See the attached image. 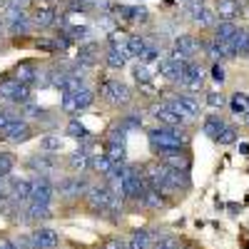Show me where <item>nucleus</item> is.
I'll return each mask as SVG.
<instances>
[{
	"label": "nucleus",
	"instance_id": "obj_30",
	"mask_svg": "<svg viewBox=\"0 0 249 249\" xmlns=\"http://www.w3.org/2000/svg\"><path fill=\"white\" fill-rule=\"evenodd\" d=\"M33 28V18L30 15H20V18H15V20H10V23H8V30L13 33V35H18V33H28Z\"/></svg>",
	"mask_w": 249,
	"mask_h": 249
},
{
	"label": "nucleus",
	"instance_id": "obj_35",
	"mask_svg": "<svg viewBox=\"0 0 249 249\" xmlns=\"http://www.w3.org/2000/svg\"><path fill=\"white\" fill-rule=\"evenodd\" d=\"M70 167H72V170H85V167H90V155H88L85 150L72 152V155H70Z\"/></svg>",
	"mask_w": 249,
	"mask_h": 249
},
{
	"label": "nucleus",
	"instance_id": "obj_39",
	"mask_svg": "<svg viewBox=\"0 0 249 249\" xmlns=\"http://www.w3.org/2000/svg\"><path fill=\"white\" fill-rule=\"evenodd\" d=\"M137 60L147 62V65H150V62H160V48H157V45H152V43H147V45H144V50L140 53V57H137Z\"/></svg>",
	"mask_w": 249,
	"mask_h": 249
},
{
	"label": "nucleus",
	"instance_id": "obj_46",
	"mask_svg": "<svg viewBox=\"0 0 249 249\" xmlns=\"http://www.w3.org/2000/svg\"><path fill=\"white\" fill-rule=\"evenodd\" d=\"M207 105L217 110V107L227 105V97H224V95H219V92H207Z\"/></svg>",
	"mask_w": 249,
	"mask_h": 249
},
{
	"label": "nucleus",
	"instance_id": "obj_12",
	"mask_svg": "<svg viewBox=\"0 0 249 249\" xmlns=\"http://www.w3.org/2000/svg\"><path fill=\"white\" fill-rule=\"evenodd\" d=\"M53 197V184L45 179V177H40L33 182V192H30V202H37V204H48Z\"/></svg>",
	"mask_w": 249,
	"mask_h": 249
},
{
	"label": "nucleus",
	"instance_id": "obj_26",
	"mask_svg": "<svg viewBox=\"0 0 249 249\" xmlns=\"http://www.w3.org/2000/svg\"><path fill=\"white\" fill-rule=\"evenodd\" d=\"M234 33H237V25L232 23V20H222V23L214 28V40H219V43H232Z\"/></svg>",
	"mask_w": 249,
	"mask_h": 249
},
{
	"label": "nucleus",
	"instance_id": "obj_33",
	"mask_svg": "<svg viewBox=\"0 0 249 249\" xmlns=\"http://www.w3.org/2000/svg\"><path fill=\"white\" fill-rule=\"evenodd\" d=\"M144 45H147V40H144L142 35H127V53H130V57H140Z\"/></svg>",
	"mask_w": 249,
	"mask_h": 249
},
{
	"label": "nucleus",
	"instance_id": "obj_16",
	"mask_svg": "<svg viewBox=\"0 0 249 249\" xmlns=\"http://www.w3.org/2000/svg\"><path fill=\"white\" fill-rule=\"evenodd\" d=\"M37 75H40V70L33 65V62H20V65L15 68V80H20L23 85H35L37 82Z\"/></svg>",
	"mask_w": 249,
	"mask_h": 249
},
{
	"label": "nucleus",
	"instance_id": "obj_21",
	"mask_svg": "<svg viewBox=\"0 0 249 249\" xmlns=\"http://www.w3.org/2000/svg\"><path fill=\"white\" fill-rule=\"evenodd\" d=\"M230 53L234 55H249V33L247 30H237L232 43H230Z\"/></svg>",
	"mask_w": 249,
	"mask_h": 249
},
{
	"label": "nucleus",
	"instance_id": "obj_11",
	"mask_svg": "<svg viewBox=\"0 0 249 249\" xmlns=\"http://www.w3.org/2000/svg\"><path fill=\"white\" fill-rule=\"evenodd\" d=\"M57 190H60L62 197H77V195H82V192H88L90 187H88V182L82 179V177H68V179L60 182Z\"/></svg>",
	"mask_w": 249,
	"mask_h": 249
},
{
	"label": "nucleus",
	"instance_id": "obj_7",
	"mask_svg": "<svg viewBox=\"0 0 249 249\" xmlns=\"http://www.w3.org/2000/svg\"><path fill=\"white\" fill-rule=\"evenodd\" d=\"M162 157V162L167 164V167L172 170H190V157H187V152L179 147V150H160L157 152Z\"/></svg>",
	"mask_w": 249,
	"mask_h": 249
},
{
	"label": "nucleus",
	"instance_id": "obj_38",
	"mask_svg": "<svg viewBox=\"0 0 249 249\" xmlns=\"http://www.w3.org/2000/svg\"><path fill=\"white\" fill-rule=\"evenodd\" d=\"M142 204H144V207H152V210H160V207H164V199L160 197L157 190H152V187H150L147 195L142 197Z\"/></svg>",
	"mask_w": 249,
	"mask_h": 249
},
{
	"label": "nucleus",
	"instance_id": "obj_44",
	"mask_svg": "<svg viewBox=\"0 0 249 249\" xmlns=\"http://www.w3.org/2000/svg\"><path fill=\"white\" fill-rule=\"evenodd\" d=\"M234 140H237V130H234V127H230V124H227V127L219 132V137H217V142H219V144H232Z\"/></svg>",
	"mask_w": 249,
	"mask_h": 249
},
{
	"label": "nucleus",
	"instance_id": "obj_13",
	"mask_svg": "<svg viewBox=\"0 0 249 249\" xmlns=\"http://www.w3.org/2000/svg\"><path fill=\"white\" fill-rule=\"evenodd\" d=\"M30 239H33L35 249H53V247H57V242H60V237H57L55 230H35V232L30 234Z\"/></svg>",
	"mask_w": 249,
	"mask_h": 249
},
{
	"label": "nucleus",
	"instance_id": "obj_45",
	"mask_svg": "<svg viewBox=\"0 0 249 249\" xmlns=\"http://www.w3.org/2000/svg\"><path fill=\"white\" fill-rule=\"evenodd\" d=\"M13 167H15V157L3 152V155H0V175H8Z\"/></svg>",
	"mask_w": 249,
	"mask_h": 249
},
{
	"label": "nucleus",
	"instance_id": "obj_23",
	"mask_svg": "<svg viewBox=\"0 0 249 249\" xmlns=\"http://www.w3.org/2000/svg\"><path fill=\"white\" fill-rule=\"evenodd\" d=\"M30 192H33V182H28V179H20V182H15L13 184V190H10V199H15V202H30Z\"/></svg>",
	"mask_w": 249,
	"mask_h": 249
},
{
	"label": "nucleus",
	"instance_id": "obj_8",
	"mask_svg": "<svg viewBox=\"0 0 249 249\" xmlns=\"http://www.w3.org/2000/svg\"><path fill=\"white\" fill-rule=\"evenodd\" d=\"M3 137H5L8 142H15V144H18V142H25V140H30V137H33V127H30V124H28L25 120H20V117H18V120L10 124V127L5 130V135H3Z\"/></svg>",
	"mask_w": 249,
	"mask_h": 249
},
{
	"label": "nucleus",
	"instance_id": "obj_5",
	"mask_svg": "<svg viewBox=\"0 0 249 249\" xmlns=\"http://www.w3.org/2000/svg\"><path fill=\"white\" fill-rule=\"evenodd\" d=\"M167 105L187 122V120H192L197 112H199V100L195 95H177L172 100H167Z\"/></svg>",
	"mask_w": 249,
	"mask_h": 249
},
{
	"label": "nucleus",
	"instance_id": "obj_50",
	"mask_svg": "<svg viewBox=\"0 0 249 249\" xmlns=\"http://www.w3.org/2000/svg\"><path fill=\"white\" fill-rule=\"evenodd\" d=\"M102 249H124V242L122 239H107Z\"/></svg>",
	"mask_w": 249,
	"mask_h": 249
},
{
	"label": "nucleus",
	"instance_id": "obj_41",
	"mask_svg": "<svg viewBox=\"0 0 249 249\" xmlns=\"http://www.w3.org/2000/svg\"><path fill=\"white\" fill-rule=\"evenodd\" d=\"M62 110H65L68 115L80 112V110H77V97H75V92H62Z\"/></svg>",
	"mask_w": 249,
	"mask_h": 249
},
{
	"label": "nucleus",
	"instance_id": "obj_22",
	"mask_svg": "<svg viewBox=\"0 0 249 249\" xmlns=\"http://www.w3.org/2000/svg\"><path fill=\"white\" fill-rule=\"evenodd\" d=\"M224 127H227V124H224V120H222L219 115H210V117L204 120V124H202V132H204L207 137L217 140V137H219V132H222Z\"/></svg>",
	"mask_w": 249,
	"mask_h": 249
},
{
	"label": "nucleus",
	"instance_id": "obj_52",
	"mask_svg": "<svg viewBox=\"0 0 249 249\" xmlns=\"http://www.w3.org/2000/svg\"><path fill=\"white\" fill-rule=\"evenodd\" d=\"M5 197H8V195H5V192H3V187H0V202H3V199H5Z\"/></svg>",
	"mask_w": 249,
	"mask_h": 249
},
{
	"label": "nucleus",
	"instance_id": "obj_27",
	"mask_svg": "<svg viewBox=\"0 0 249 249\" xmlns=\"http://www.w3.org/2000/svg\"><path fill=\"white\" fill-rule=\"evenodd\" d=\"M230 107H232V112H234L237 117H242V120H244V115L249 112V95L237 92V95L230 100Z\"/></svg>",
	"mask_w": 249,
	"mask_h": 249
},
{
	"label": "nucleus",
	"instance_id": "obj_47",
	"mask_svg": "<svg viewBox=\"0 0 249 249\" xmlns=\"http://www.w3.org/2000/svg\"><path fill=\"white\" fill-rule=\"evenodd\" d=\"M15 120H18L15 112H0V135H5V130L10 127Z\"/></svg>",
	"mask_w": 249,
	"mask_h": 249
},
{
	"label": "nucleus",
	"instance_id": "obj_15",
	"mask_svg": "<svg viewBox=\"0 0 249 249\" xmlns=\"http://www.w3.org/2000/svg\"><path fill=\"white\" fill-rule=\"evenodd\" d=\"M127 57H130L127 45H122V48L110 45V50H107V55H105V62H107V68L120 70V68H124V62H127Z\"/></svg>",
	"mask_w": 249,
	"mask_h": 249
},
{
	"label": "nucleus",
	"instance_id": "obj_51",
	"mask_svg": "<svg viewBox=\"0 0 249 249\" xmlns=\"http://www.w3.org/2000/svg\"><path fill=\"white\" fill-rule=\"evenodd\" d=\"M0 249H15V247H13L8 239H0Z\"/></svg>",
	"mask_w": 249,
	"mask_h": 249
},
{
	"label": "nucleus",
	"instance_id": "obj_14",
	"mask_svg": "<svg viewBox=\"0 0 249 249\" xmlns=\"http://www.w3.org/2000/svg\"><path fill=\"white\" fill-rule=\"evenodd\" d=\"M197 50H199V43H197L192 35H179V37L175 40V53L184 55L187 60H192V57L197 55Z\"/></svg>",
	"mask_w": 249,
	"mask_h": 249
},
{
	"label": "nucleus",
	"instance_id": "obj_20",
	"mask_svg": "<svg viewBox=\"0 0 249 249\" xmlns=\"http://www.w3.org/2000/svg\"><path fill=\"white\" fill-rule=\"evenodd\" d=\"M30 167L33 170H40V172H50V170H55L57 167V160H55V155L53 152H45V155H35V157H30Z\"/></svg>",
	"mask_w": 249,
	"mask_h": 249
},
{
	"label": "nucleus",
	"instance_id": "obj_43",
	"mask_svg": "<svg viewBox=\"0 0 249 249\" xmlns=\"http://www.w3.org/2000/svg\"><path fill=\"white\" fill-rule=\"evenodd\" d=\"M120 122H122L124 127L130 130V132H132V130H140V127H142V117H140L137 112H130V115H124V117H122Z\"/></svg>",
	"mask_w": 249,
	"mask_h": 249
},
{
	"label": "nucleus",
	"instance_id": "obj_17",
	"mask_svg": "<svg viewBox=\"0 0 249 249\" xmlns=\"http://www.w3.org/2000/svg\"><path fill=\"white\" fill-rule=\"evenodd\" d=\"M190 15H192V20L197 25H202V28H210V25H214L217 23V13L212 10V8H207L204 3L202 5H197L195 10H190Z\"/></svg>",
	"mask_w": 249,
	"mask_h": 249
},
{
	"label": "nucleus",
	"instance_id": "obj_9",
	"mask_svg": "<svg viewBox=\"0 0 249 249\" xmlns=\"http://www.w3.org/2000/svg\"><path fill=\"white\" fill-rule=\"evenodd\" d=\"M152 115L162 122V124H167V127H179V124H184V120L167 105V102H160V105L152 107Z\"/></svg>",
	"mask_w": 249,
	"mask_h": 249
},
{
	"label": "nucleus",
	"instance_id": "obj_48",
	"mask_svg": "<svg viewBox=\"0 0 249 249\" xmlns=\"http://www.w3.org/2000/svg\"><path fill=\"white\" fill-rule=\"evenodd\" d=\"M68 33H70V37H75V40H82V37H88V28L85 25H80V28H68Z\"/></svg>",
	"mask_w": 249,
	"mask_h": 249
},
{
	"label": "nucleus",
	"instance_id": "obj_53",
	"mask_svg": "<svg viewBox=\"0 0 249 249\" xmlns=\"http://www.w3.org/2000/svg\"><path fill=\"white\" fill-rule=\"evenodd\" d=\"M244 122H247V124H249V112H247V115H244Z\"/></svg>",
	"mask_w": 249,
	"mask_h": 249
},
{
	"label": "nucleus",
	"instance_id": "obj_29",
	"mask_svg": "<svg viewBox=\"0 0 249 249\" xmlns=\"http://www.w3.org/2000/svg\"><path fill=\"white\" fill-rule=\"evenodd\" d=\"M150 247H152V234L144 232V230L135 232L132 239H130V244H127V249H150Z\"/></svg>",
	"mask_w": 249,
	"mask_h": 249
},
{
	"label": "nucleus",
	"instance_id": "obj_6",
	"mask_svg": "<svg viewBox=\"0 0 249 249\" xmlns=\"http://www.w3.org/2000/svg\"><path fill=\"white\" fill-rule=\"evenodd\" d=\"M182 85L187 88V90H199L202 88V82H204V77H202V68L197 65L195 60H187V65H184V70H182Z\"/></svg>",
	"mask_w": 249,
	"mask_h": 249
},
{
	"label": "nucleus",
	"instance_id": "obj_19",
	"mask_svg": "<svg viewBox=\"0 0 249 249\" xmlns=\"http://www.w3.org/2000/svg\"><path fill=\"white\" fill-rule=\"evenodd\" d=\"M167 182L170 190H190V170H167Z\"/></svg>",
	"mask_w": 249,
	"mask_h": 249
},
{
	"label": "nucleus",
	"instance_id": "obj_2",
	"mask_svg": "<svg viewBox=\"0 0 249 249\" xmlns=\"http://www.w3.org/2000/svg\"><path fill=\"white\" fill-rule=\"evenodd\" d=\"M100 95L105 97L110 105H117V107L130 105V100H132L130 88L124 85V82H120V80H105V82L100 85Z\"/></svg>",
	"mask_w": 249,
	"mask_h": 249
},
{
	"label": "nucleus",
	"instance_id": "obj_34",
	"mask_svg": "<svg viewBox=\"0 0 249 249\" xmlns=\"http://www.w3.org/2000/svg\"><path fill=\"white\" fill-rule=\"evenodd\" d=\"M107 157H110L115 164H120V162H124V157H127V150H124L122 142H110V144H107Z\"/></svg>",
	"mask_w": 249,
	"mask_h": 249
},
{
	"label": "nucleus",
	"instance_id": "obj_37",
	"mask_svg": "<svg viewBox=\"0 0 249 249\" xmlns=\"http://www.w3.org/2000/svg\"><path fill=\"white\" fill-rule=\"evenodd\" d=\"M75 97H77V110H85V107H90L92 102H95V92H92V90H88V88L77 90V92H75Z\"/></svg>",
	"mask_w": 249,
	"mask_h": 249
},
{
	"label": "nucleus",
	"instance_id": "obj_10",
	"mask_svg": "<svg viewBox=\"0 0 249 249\" xmlns=\"http://www.w3.org/2000/svg\"><path fill=\"white\" fill-rule=\"evenodd\" d=\"M112 10L122 18V20H130V23H144L150 18V13L140 8V5H112Z\"/></svg>",
	"mask_w": 249,
	"mask_h": 249
},
{
	"label": "nucleus",
	"instance_id": "obj_42",
	"mask_svg": "<svg viewBox=\"0 0 249 249\" xmlns=\"http://www.w3.org/2000/svg\"><path fill=\"white\" fill-rule=\"evenodd\" d=\"M127 132H130V130L124 127L122 122L115 124V127L110 130V142H122V144H124V142H127Z\"/></svg>",
	"mask_w": 249,
	"mask_h": 249
},
{
	"label": "nucleus",
	"instance_id": "obj_36",
	"mask_svg": "<svg viewBox=\"0 0 249 249\" xmlns=\"http://www.w3.org/2000/svg\"><path fill=\"white\" fill-rule=\"evenodd\" d=\"M40 147H43L45 152H60L62 140H60V135H45L43 140H40Z\"/></svg>",
	"mask_w": 249,
	"mask_h": 249
},
{
	"label": "nucleus",
	"instance_id": "obj_18",
	"mask_svg": "<svg viewBox=\"0 0 249 249\" xmlns=\"http://www.w3.org/2000/svg\"><path fill=\"white\" fill-rule=\"evenodd\" d=\"M55 23H57V13H55L53 8H48V5L37 8V10L33 13V25H35V28H50V25H55Z\"/></svg>",
	"mask_w": 249,
	"mask_h": 249
},
{
	"label": "nucleus",
	"instance_id": "obj_1",
	"mask_svg": "<svg viewBox=\"0 0 249 249\" xmlns=\"http://www.w3.org/2000/svg\"><path fill=\"white\" fill-rule=\"evenodd\" d=\"M190 142V135L187 132H179L177 127H157V130H150V144L152 150L160 152V150H179Z\"/></svg>",
	"mask_w": 249,
	"mask_h": 249
},
{
	"label": "nucleus",
	"instance_id": "obj_31",
	"mask_svg": "<svg viewBox=\"0 0 249 249\" xmlns=\"http://www.w3.org/2000/svg\"><path fill=\"white\" fill-rule=\"evenodd\" d=\"M65 132H68L70 137H75V140H88V137H90V130H88L80 120H70L68 127H65Z\"/></svg>",
	"mask_w": 249,
	"mask_h": 249
},
{
	"label": "nucleus",
	"instance_id": "obj_28",
	"mask_svg": "<svg viewBox=\"0 0 249 249\" xmlns=\"http://www.w3.org/2000/svg\"><path fill=\"white\" fill-rule=\"evenodd\" d=\"M112 160L107 157V155H92L90 157V167L95 170V172H100V175H107L110 170H112Z\"/></svg>",
	"mask_w": 249,
	"mask_h": 249
},
{
	"label": "nucleus",
	"instance_id": "obj_54",
	"mask_svg": "<svg viewBox=\"0 0 249 249\" xmlns=\"http://www.w3.org/2000/svg\"><path fill=\"white\" fill-rule=\"evenodd\" d=\"M187 3H190V0H182V5H187Z\"/></svg>",
	"mask_w": 249,
	"mask_h": 249
},
{
	"label": "nucleus",
	"instance_id": "obj_3",
	"mask_svg": "<svg viewBox=\"0 0 249 249\" xmlns=\"http://www.w3.org/2000/svg\"><path fill=\"white\" fill-rule=\"evenodd\" d=\"M0 97H5L15 105H28L30 102V85H23L15 77H5L0 80Z\"/></svg>",
	"mask_w": 249,
	"mask_h": 249
},
{
	"label": "nucleus",
	"instance_id": "obj_24",
	"mask_svg": "<svg viewBox=\"0 0 249 249\" xmlns=\"http://www.w3.org/2000/svg\"><path fill=\"white\" fill-rule=\"evenodd\" d=\"M214 13L222 20H234V15L239 13V3H237V0H217Z\"/></svg>",
	"mask_w": 249,
	"mask_h": 249
},
{
	"label": "nucleus",
	"instance_id": "obj_25",
	"mask_svg": "<svg viewBox=\"0 0 249 249\" xmlns=\"http://www.w3.org/2000/svg\"><path fill=\"white\" fill-rule=\"evenodd\" d=\"M97 43H88V45H82L80 53H77V62L80 65H85V68H92L95 65V60H97Z\"/></svg>",
	"mask_w": 249,
	"mask_h": 249
},
{
	"label": "nucleus",
	"instance_id": "obj_32",
	"mask_svg": "<svg viewBox=\"0 0 249 249\" xmlns=\"http://www.w3.org/2000/svg\"><path fill=\"white\" fill-rule=\"evenodd\" d=\"M132 75H135V80L140 82V85H150V82H152V70L147 68V62H142V60L135 65Z\"/></svg>",
	"mask_w": 249,
	"mask_h": 249
},
{
	"label": "nucleus",
	"instance_id": "obj_4",
	"mask_svg": "<svg viewBox=\"0 0 249 249\" xmlns=\"http://www.w3.org/2000/svg\"><path fill=\"white\" fill-rule=\"evenodd\" d=\"M167 164H147L142 172H144V179H147V184L152 187V190L157 192H172L170 190V182H167Z\"/></svg>",
	"mask_w": 249,
	"mask_h": 249
},
{
	"label": "nucleus",
	"instance_id": "obj_40",
	"mask_svg": "<svg viewBox=\"0 0 249 249\" xmlns=\"http://www.w3.org/2000/svg\"><path fill=\"white\" fill-rule=\"evenodd\" d=\"M30 219H45L50 217V210H48V204H37V202H30V210H28Z\"/></svg>",
	"mask_w": 249,
	"mask_h": 249
},
{
	"label": "nucleus",
	"instance_id": "obj_49",
	"mask_svg": "<svg viewBox=\"0 0 249 249\" xmlns=\"http://www.w3.org/2000/svg\"><path fill=\"white\" fill-rule=\"evenodd\" d=\"M212 80L219 82V85L224 82V70H222V65H212Z\"/></svg>",
	"mask_w": 249,
	"mask_h": 249
}]
</instances>
